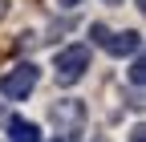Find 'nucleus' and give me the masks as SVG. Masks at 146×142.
<instances>
[{"label": "nucleus", "instance_id": "obj_9", "mask_svg": "<svg viewBox=\"0 0 146 142\" xmlns=\"http://www.w3.org/2000/svg\"><path fill=\"white\" fill-rule=\"evenodd\" d=\"M106 4H118V0H106Z\"/></svg>", "mask_w": 146, "mask_h": 142}, {"label": "nucleus", "instance_id": "obj_1", "mask_svg": "<svg viewBox=\"0 0 146 142\" xmlns=\"http://www.w3.org/2000/svg\"><path fill=\"white\" fill-rule=\"evenodd\" d=\"M36 81H41V73H36V65L33 61H21V65H12L4 77H0V94H4L8 102H21L36 90Z\"/></svg>", "mask_w": 146, "mask_h": 142}, {"label": "nucleus", "instance_id": "obj_6", "mask_svg": "<svg viewBox=\"0 0 146 142\" xmlns=\"http://www.w3.org/2000/svg\"><path fill=\"white\" fill-rule=\"evenodd\" d=\"M142 69H146L142 57H134V65H130V81H134V85H142Z\"/></svg>", "mask_w": 146, "mask_h": 142}, {"label": "nucleus", "instance_id": "obj_10", "mask_svg": "<svg viewBox=\"0 0 146 142\" xmlns=\"http://www.w3.org/2000/svg\"><path fill=\"white\" fill-rule=\"evenodd\" d=\"M53 142H61V138H53Z\"/></svg>", "mask_w": 146, "mask_h": 142}, {"label": "nucleus", "instance_id": "obj_3", "mask_svg": "<svg viewBox=\"0 0 146 142\" xmlns=\"http://www.w3.org/2000/svg\"><path fill=\"white\" fill-rule=\"evenodd\" d=\"M89 37H94L110 57H126V53L134 57V53L142 49V37H138L134 29H130V33H114V29H106V25H94V29H89Z\"/></svg>", "mask_w": 146, "mask_h": 142}, {"label": "nucleus", "instance_id": "obj_5", "mask_svg": "<svg viewBox=\"0 0 146 142\" xmlns=\"http://www.w3.org/2000/svg\"><path fill=\"white\" fill-rule=\"evenodd\" d=\"M8 142H41V130L29 118H8Z\"/></svg>", "mask_w": 146, "mask_h": 142}, {"label": "nucleus", "instance_id": "obj_7", "mask_svg": "<svg viewBox=\"0 0 146 142\" xmlns=\"http://www.w3.org/2000/svg\"><path fill=\"white\" fill-rule=\"evenodd\" d=\"M142 134H146V130H142V126H134V130H130V142H146Z\"/></svg>", "mask_w": 146, "mask_h": 142}, {"label": "nucleus", "instance_id": "obj_2", "mask_svg": "<svg viewBox=\"0 0 146 142\" xmlns=\"http://www.w3.org/2000/svg\"><path fill=\"white\" fill-rule=\"evenodd\" d=\"M85 69H89V45H69V49L57 53V61H53V73H57L61 85L81 81V77H85Z\"/></svg>", "mask_w": 146, "mask_h": 142}, {"label": "nucleus", "instance_id": "obj_8", "mask_svg": "<svg viewBox=\"0 0 146 142\" xmlns=\"http://www.w3.org/2000/svg\"><path fill=\"white\" fill-rule=\"evenodd\" d=\"M61 4H65V8H77V0H61Z\"/></svg>", "mask_w": 146, "mask_h": 142}, {"label": "nucleus", "instance_id": "obj_4", "mask_svg": "<svg viewBox=\"0 0 146 142\" xmlns=\"http://www.w3.org/2000/svg\"><path fill=\"white\" fill-rule=\"evenodd\" d=\"M53 122H57L61 130L77 134V126H81V106H77V102H61V106H53Z\"/></svg>", "mask_w": 146, "mask_h": 142}]
</instances>
